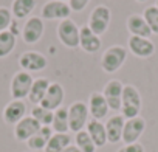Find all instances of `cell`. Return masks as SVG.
Instances as JSON below:
<instances>
[{
    "mask_svg": "<svg viewBox=\"0 0 158 152\" xmlns=\"http://www.w3.org/2000/svg\"><path fill=\"white\" fill-rule=\"evenodd\" d=\"M71 10L68 6V3L65 2H59V0H48L44 3L42 10H40V17L44 20H65L70 19Z\"/></svg>",
    "mask_w": 158,
    "mask_h": 152,
    "instance_id": "9c48e42d",
    "label": "cell"
},
{
    "mask_svg": "<svg viewBox=\"0 0 158 152\" xmlns=\"http://www.w3.org/2000/svg\"><path fill=\"white\" fill-rule=\"evenodd\" d=\"M74 144L81 152H96V149H98L85 129L74 133Z\"/></svg>",
    "mask_w": 158,
    "mask_h": 152,
    "instance_id": "4316f807",
    "label": "cell"
},
{
    "mask_svg": "<svg viewBox=\"0 0 158 152\" xmlns=\"http://www.w3.org/2000/svg\"><path fill=\"white\" fill-rule=\"evenodd\" d=\"M116 152H146V150H144V146L141 143H132V144L121 146Z\"/></svg>",
    "mask_w": 158,
    "mask_h": 152,
    "instance_id": "1f68e13d",
    "label": "cell"
},
{
    "mask_svg": "<svg viewBox=\"0 0 158 152\" xmlns=\"http://www.w3.org/2000/svg\"><path fill=\"white\" fill-rule=\"evenodd\" d=\"M25 116H27V104L23 101H19V99H11L3 107V112H2L3 121L10 126H16Z\"/></svg>",
    "mask_w": 158,
    "mask_h": 152,
    "instance_id": "9a60e30c",
    "label": "cell"
},
{
    "mask_svg": "<svg viewBox=\"0 0 158 152\" xmlns=\"http://www.w3.org/2000/svg\"><path fill=\"white\" fill-rule=\"evenodd\" d=\"M87 107H89V113L93 120H99L102 121L104 118H107L109 115V104L102 95V92H93L90 93L89 96V103H87Z\"/></svg>",
    "mask_w": 158,
    "mask_h": 152,
    "instance_id": "2e32d148",
    "label": "cell"
},
{
    "mask_svg": "<svg viewBox=\"0 0 158 152\" xmlns=\"http://www.w3.org/2000/svg\"><path fill=\"white\" fill-rule=\"evenodd\" d=\"M127 50L139 57V59H149L155 53V44L152 39L147 37H136V36H129L127 39Z\"/></svg>",
    "mask_w": 158,
    "mask_h": 152,
    "instance_id": "30bf717a",
    "label": "cell"
},
{
    "mask_svg": "<svg viewBox=\"0 0 158 152\" xmlns=\"http://www.w3.org/2000/svg\"><path fill=\"white\" fill-rule=\"evenodd\" d=\"M92 0H68V6L71 10V13H81L87 8V5Z\"/></svg>",
    "mask_w": 158,
    "mask_h": 152,
    "instance_id": "4dcf8cb0",
    "label": "cell"
},
{
    "mask_svg": "<svg viewBox=\"0 0 158 152\" xmlns=\"http://www.w3.org/2000/svg\"><path fill=\"white\" fill-rule=\"evenodd\" d=\"M13 20H14V17L11 14V10L6 6H0V33L6 31L11 27Z\"/></svg>",
    "mask_w": 158,
    "mask_h": 152,
    "instance_id": "f546056e",
    "label": "cell"
},
{
    "mask_svg": "<svg viewBox=\"0 0 158 152\" xmlns=\"http://www.w3.org/2000/svg\"><path fill=\"white\" fill-rule=\"evenodd\" d=\"M36 5H37V0H13L10 10L16 20H22L31 17Z\"/></svg>",
    "mask_w": 158,
    "mask_h": 152,
    "instance_id": "7402d4cb",
    "label": "cell"
},
{
    "mask_svg": "<svg viewBox=\"0 0 158 152\" xmlns=\"http://www.w3.org/2000/svg\"><path fill=\"white\" fill-rule=\"evenodd\" d=\"M65 99V90H64V86L59 84V82H51L48 90H47V95L45 98L42 99V103L39 106L54 112L57 110L59 107H62V103Z\"/></svg>",
    "mask_w": 158,
    "mask_h": 152,
    "instance_id": "5bb4252c",
    "label": "cell"
},
{
    "mask_svg": "<svg viewBox=\"0 0 158 152\" xmlns=\"http://www.w3.org/2000/svg\"><path fill=\"white\" fill-rule=\"evenodd\" d=\"M42 126L30 115H27L23 120H20L16 126H14V138L17 140V141H28L39 129H40Z\"/></svg>",
    "mask_w": 158,
    "mask_h": 152,
    "instance_id": "e0dca14e",
    "label": "cell"
},
{
    "mask_svg": "<svg viewBox=\"0 0 158 152\" xmlns=\"http://www.w3.org/2000/svg\"><path fill=\"white\" fill-rule=\"evenodd\" d=\"M147 127V123L143 116H136V118H130L126 120L124 123V129H123V143L124 144H132V143H138V140L141 138V135L144 133Z\"/></svg>",
    "mask_w": 158,
    "mask_h": 152,
    "instance_id": "8fae6325",
    "label": "cell"
},
{
    "mask_svg": "<svg viewBox=\"0 0 158 152\" xmlns=\"http://www.w3.org/2000/svg\"><path fill=\"white\" fill-rule=\"evenodd\" d=\"M16 45H17V36L11 30L0 33V59L8 57L14 51Z\"/></svg>",
    "mask_w": 158,
    "mask_h": 152,
    "instance_id": "d4e9b609",
    "label": "cell"
},
{
    "mask_svg": "<svg viewBox=\"0 0 158 152\" xmlns=\"http://www.w3.org/2000/svg\"><path fill=\"white\" fill-rule=\"evenodd\" d=\"M70 144H71L70 133H53V137L47 143V147L44 149V152H62Z\"/></svg>",
    "mask_w": 158,
    "mask_h": 152,
    "instance_id": "484cf974",
    "label": "cell"
},
{
    "mask_svg": "<svg viewBox=\"0 0 158 152\" xmlns=\"http://www.w3.org/2000/svg\"><path fill=\"white\" fill-rule=\"evenodd\" d=\"M53 113L51 110L42 107V106H34L31 110V116L40 124V126H51L53 123Z\"/></svg>",
    "mask_w": 158,
    "mask_h": 152,
    "instance_id": "83f0119b",
    "label": "cell"
},
{
    "mask_svg": "<svg viewBox=\"0 0 158 152\" xmlns=\"http://www.w3.org/2000/svg\"><path fill=\"white\" fill-rule=\"evenodd\" d=\"M110 22H112V11L109 6L106 5H98L92 10L90 16H89V23L87 27L98 36H102L109 27H110Z\"/></svg>",
    "mask_w": 158,
    "mask_h": 152,
    "instance_id": "5b68a950",
    "label": "cell"
},
{
    "mask_svg": "<svg viewBox=\"0 0 158 152\" xmlns=\"http://www.w3.org/2000/svg\"><path fill=\"white\" fill-rule=\"evenodd\" d=\"M101 36L95 34L87 25L79 27V48L89 54H95L101 50Z\"/></svg>",
    "mask_w": 158,
    "mask_h": 152,
    "instance_id": "4fadbf2b",
    "label": "cell"
},
{
    "mask_svg": "<svg viewBox=\"0 0 158 152\" xmlns=\"http://www.w3.org/2000/svg\"><path fill=\"white\" fill-rule=\"evenodd\" d=\"M155 6L158 8V0H155Z\"/></svg>",
    "mask_w": 158,
    "mask_h": 152,
    "instance_id": "e575fe53",
    "label": "cell"
},
{
    "mask_svg": "<svg viewBox=\"0 0 158 152\" xmlns=\"http://www.w3.org/2000/svg\"><path fill=\"white\" fill-rule=\"evenodd\" d=\"M123 90H124V84L119 79H112V81H109L104 86L102 95H104V98H106L110 110H113V112H119L121 110Z\"/></svg>",
    "mask_w": 158,
    "mask_h": 152,
    "instance_id": "7c38bea8",
    "label": "cell"
},
{
    "mask_svg": "<svg viewBox=\"0 0 158 152\" xmlns=\"http://www.w3.org/2000/svg\"><path fill=\"white\" fill-rule=\"evenodd\" d=\"M62 152H81V150H79L77 147H76V144H70L68 147H65Z\"/></svg>",
    "mask_w": 158,
    "mask_h": 152,
    "instance_id": "d6a6232c",
    "label": "cell"
},
{
    "mask_svg": "<svg viewBox=\"0 0 158 152\" xmlns=\"http://www.w3.org/2000/svg\"><path fill=\"white\" fill-rule=\"evenodd\" d=\"M85 130L96 144V147H104L107 144V132H106V124L102 121L90 118L85 126Z\"/></svg>",
    "mask_w": 158,
    "mask_h": 152,
    "instance_id": "ffe728a7",
    "label": "cell"
},
{
    "mask_svg": "<svg viewBox=\"0 0 158 152\" xmlns=\"http://www.w3.org/2000/svg\"><path fill=\"white\" fill-rule=\"evenodd\" d=\"M59 2H65V3H68V0H59Z\"/></svg>",
    "mask_w": 158,
    "mask_h": 152,
    "instance_id": "d590c367",
    "label": "cell"
},
{
    "mask_svg": "<svg viewBox=\"0 0 158 152\" xmlns=\"http://www.w3.org/2000/svg\"><path fill=\"white\" fill-rule=\"evenodd\" d=\"M51 129L54 133H68L70 124H68V107H59L53 113V123Z\"/></svg>",
    "mask_w": 158,
    "mask_h": 152,
    "instance_id": "cb8c5ba5",
    "label": "cell"
},
{
    "mask_svg": "<svg viewBox=\"0 0 158 152\" xmlns=\"http://www.w3.org/2000/svg\"><path fill=\"white\" fill-rule=\"evenodd\" d=\"M89 120H90V113H89L87 103L74 101L68 106V124H70L71 132L77 133V132L84 130Z\"/></svg>",
    "mask_w": 158,
    "mask_h": 152,
    "instance_id": "277c9868",
    "label": "cell"
},
{
    "mask_svg": "<svg viewBox=\"0 0 158 152\" xmlns=\"http://www.w3.org/2000/svg\"><path fill=\"white\" fill-rule=\"evenodd\" d=\"M135 2H138V3H146L147 0H135Z\"/></svg>",
    "mask_w": 158,
    "mask_h": 152,
    "instance_id": "836d02e7",
    "label": "cell"
},
{
    "mask_svg": "<svg viewBox=\"0 0 158 152\" xmlns=\"http://www.w3.org/2000/svg\"><path fill=\"white\" fill-rule=\"evenodd\" d=\"M45 33V23H44V19L42 17H37V16H31L25 20L22 30H20V34H22V40L27 44V45H34L37 44L42 36Z\"/></svg>",
    "mask_w": 158,
    "mask_h": 152,
    "instance_id": "52a82bcc",
    "label": "cell"
},
{
    "mask_svg": "<svg viewBox=\"0 0 158 152\" xmlns=\"http://www.w3.org/2000/svg\"><path fill=\"white\" fill-rule=\"evenodd\" d=\"M50 84L51 82L47 78H37V79H34V82L31 86V90H30V95H28V101L31 104H34V106H39L42 103V99L45 98Z\"/></svg>",
    "mask_w": 158,
    "mask_h": 152,
    "instance_id": "603a6c76",
    "label": "cell"
},
{
    "mask_svg": "<svg viewBox=\"0 0 158 152\" xmlns=\"http://www.w3.org/2000/svg\"><path fill=\"white\" fill-rule=\"evenodd\" d=\"M53 129L51 126H42L28 141H27V146L30 150H44L47 147V143L50 141V138L53 137Z\"/></svg>",
    "mask_w": 158,
    "mask_h": 152,
    "instance_id": "44dd1931",
    "label": "cell"
},
{
    "mask_svg": "<svg viewBox=\"0 0 158 152\" xmlns=\"http://www.w3.org/2000/svg\"><path fill=\"white\" fill-rule=\"evenodd\" d=\"M126 27H127V31L130 33V36L147 37V39H150V36H152V31H150L149 25L146 23L143 14H130L126 20Z\"/></svg>",
    "mask_w": 158,
    "mask_h": 152,
    "instance_id": "d6986e66",
    "label": "cell"
},
{
    "mask_svg": "<svg viewBox=\"0 0 158 152\" xmlns=\"http://www.w3.org/2000/svg\"><path fill=\"white\" fill-rule=\"evenodd\" d=\"M129 50L123 45H112L101 56V68L106 73H116L127 61Z\"/></svg>",
    "mask_w": 158,
    "mask_h": 152,
    "instance_id": "7a4b0ae2",
    "label": "cell"
},
{
    "mask_svg": "<svg viewBox=\"0 0 158 152\" xmlns=\"http://www.w3.org/2000/svg\"><path fill=\"white\" fill-rule=\"evenodd\" d=\"M143 17H144L146 23L149 25L152 34H158V8L155 5L147 6L143 11Z\"/></svg>",
    "mask_w": 158,
    "mask_h": 152,
    "instance_id": "f1b7e54d",
    "label": "cell"
},
{
    "mask_svg": "<svg viewBox=\"0 0 158 152\" xmlns=\"http://www.w3.org/2000/svg\"><path fill=\"white\" fill-rule=\"evenodd\" d=\"M56 34L64 47H67L70 50L79 48V27L76 25V22L73 19H65V20L59 22V25L56 28Z\"/></svg>",
    "mask_w": 158,
    "mask_h": 152,
    "instance_id": "8992f818",
    "label": "cell"
},
{
    "mask_svg": "<svg viewBox=\"0 0 158 152\" xmlns=\"http://www.w3.org/2000/svg\"><path fill=\"white\" fill-rule=\"evenodd\" d=\"M33 82H34V78H33L31 73L23 71V70L16 71V73L13 74L11 84H10L11 98H13V99H19V101H23L25 98H28Z\"/></svg>",
    "mask_w": 158,
    "mask_h": 152,
    "instance_id": "3957f363",
    "label": "cell"
},
{
    "mask_svg": "<svg viewBox=\"0 0 158 152\" xmlns=\"http://www.w3.org/2000/svg\"><path fill=\"white\" fill-rule=\"evenodd\" d=\"M141 107H143V98L139 90L132 84H124V90L121 96V110H119L124 120L139 116Z\"/></svg>",
    "mask_w": 158,
    "mask_h": 152,
    "instance_id": "6da1fadb",
    "label": "cell"
},
{
    "mask_svg": "<svg viewBox=\"0 0 158 152\" xmlns=\"http://www.w3.org/2000/svg\"><path fill=\"white\" fill-rule=\"evenodd\" d=\"M124 116L121 113L112 115L106 121V132H107V143L116 144L123 140V129H124Z\"/></svg>",
    "mask_w": 158,
    "mask_h": 152,
    "instance_id": "ac0fdd59",
    "label": "cell"
},
{
    "mask_svg": "<svg viewBox=\"0 0 158 152\" xmlns=\"http://www.w3.org/2000/svg\"><path fill=\"white\" fill-rule=\"evenodd\" d=\"M19 67L23 71L28 73H34V71H42L47 68L48 65V59L45 54H42L40 51H34V50H28L23 51L19 56Z\"/></svg>",
    "mask_w": 158,
    "mask_h": 152,
    "instance_id": "ba28073f",
    "label": "cell"
}]
</instances>
